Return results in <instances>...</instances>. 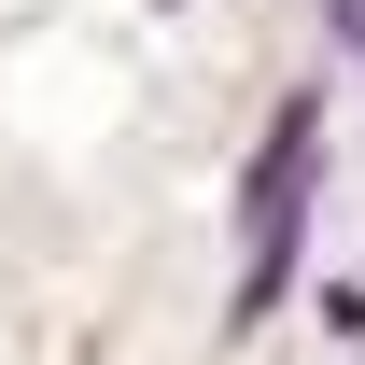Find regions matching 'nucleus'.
<instances>
[{
	"mask_svg": "<svg viewBox=\"0 0 365 365\" xmlns=\"http://www.w3.org/2000/svg\"><path fill=\"white\" fill-rule=\"evenodd\" d=\"M309 211H323V85H295L253 140V169H239V323L281 309V281L309 253Z\"/></svg>",
	"mask_w": 365,
	"mask_h": 365,
	"instance_id": "1",
	"label": "nucleus"
},
{
	"mask_svg": "<svg viewBox=\"0 0 365 365\" xmlns=\"http://www.w3.org/2000/svg\"><path fill=\"white\" fill-rule=\"evenodd\" d=\"M323 337H351V351H365V281H323Z\"/></svg>",
	"mask_w": 365,
	"mask_h": 365,
	"instance_id": "2",
	"label": "nucleus"
},
{
	"mask_svg": "<svg viewBox=\"0 0 365 365\" xmlns=\"http://www.w3.org/2000/svg\"><path fill=\"white\" fill-rule=\"evenodd\" d=\"M323 43H337V56L365 71V0H323Z\"/></svg>",
	"mask_w": 365,
	"mask_h": 365,
	"instance_id": "3",
	"label": "nucleus"
}]
</instances>
